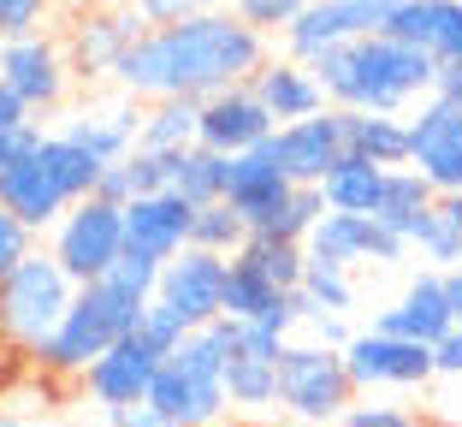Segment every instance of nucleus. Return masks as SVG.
Here are the masks:
<instances>
[{"instance_id": "obj_1", "label": "nucleus", "mask_w": 462, "mask_h": 427, "mask_svg": "<svg viewBox=\"0 0 462 427\" xmlns=\"http://www.w3.org/2000/svg\"><path fill=\"white\" fill-rule=\"evenodd\" d=\"M267 66V36L244 18L219 13V6H202V13L178 18V24H154L125 48L119 83L131 101H161V96H214V89H231V83H249Z\"/></svg>"}, {"instance_id": "obj_2", "label": "nucleus", "mask_w": 462, "mask_h": 427, "mask_svg": "<svg viewBox=\"0 0 462 427\" xmlns=\"http://www.w3.org/2000/svg\"><path fill=\"white\" fill-rule=\"evenodd\" d=\"M433 71L439 60L415 42L374 30V36H350L344 48L314 60V78L327 89L332 107L344 113H403L415 101L433 96Z\"/></svg>"}, {"instance_id": "obj_3", "label": "nucleus", "mask_w": 462, "mask_h": 427, "mask_svg": "<svg viewBox=\"0 0 462 427\" xmlns=\"http://www.w3.org/2000/svg\"><path fill=\"white\" fill-rule=\"evenodd\" d=\"M149 404L161 415L184 427H219L226 422V327L208 320V327H190L154 368Z\"/></svg>"}, {"instance_id": "obj_4", "label": "nucleus", "mask_w": 462, "mask_h": 427, "mask_svg": "<svg viewBox=\"0 0 462 427\" xmlns=\"http://www.w3.org/2000/svg\"><path fill=\"white\" fill-rule=\"evenodd\" d=\"M143 309H149V303H136V297L113 291L107 279L78 285V291H71V309L60 315V327L48 332V345H42L30 362H36L48 380H78V374L89 368L101 350H113L125 332L136 327V315H143Z\"/></svg>"}, {"instance_id": "obj_5", "label": "nucleus", "mask_w": 462, "mask_h": 427, "mask_svg": "<svg viewBox=\"0 0 462 427\" xmlns=\"http://www.w3.org/2000/svg\"><path fill=\"white\" fill-rule=\"evenodd\" d=\"M71 279L66 267L48 255V249H30L13 274L0 279V345L18 350V357H36L48 345V332L60 327V315L71 309Z\"/></svg>"}, {"instance_id": "obj_6", "label": "nucleus", "mask_w": 462, "mask_h": 427, "mask_svg": "<svg viewBox=\"0 0 462 427\" xmlns=\"http://www.w3.org/2000/svg\"><path fill=\"white\" fill-rule=\"evenodd\" d=\"M273 368H279V410L297 415V422L332 427L356 404V386H350V374H344V350L338 345L285 339V350H279Z\"/></svg>"}, {"instance_id": "obj_7", "label": "nucleus", "mask_w": 462, "mask_h": 427, "mask_svg": "<svg viewBox=\"0 0 462 427\" xmlns=\"http://www.w3.org/2000/svg\"><path fill=\"white\" fill-rule=\"evenodd\" d=\"M48 255L66 267L71 285H96V279L125 255V208L101 202V196L71 202L54 220V232H48Z\"/></svg>"}, {"instance_id": "obj_8", "label": "nucleus", "mask_w": 462, "mask_h": 427, "mask_svg": "<svg viewBox=\"0 0 462 427\" xmlns=\"http://www.w3.org/2000/svg\"><path fill=\"white\" fill-rule=\"evenodd\" d=\"M0 89L18 101V107L36 119V113H54L71 89V66H66V48H60L48 30L36 36H13L0 48Z\"/></svg>"}, {"instance_id": "obj_9", "label": "nucleus", "mask_w": 462, "mask_h": 427, "mask_svg": "<svg viewBox=\"0 0 462 427\" xmlns=\"http://www.w3.org/2000/svg\"><path fill=\"white\" fill-rule=\"evenodd\" d=\"M344 374H350L356 392H385V386H427L439 374V362H433V345H415V339L367 327V332H350Z\"/></svg>"}, {"instance_id": "obj_10", "label": "nucleus", "mask_w": 462, "mask_h": 427, "mask_svg": "<svg viewBox=\"0 0 462 427\" xmlns=\"http://www.w3.org/2000/svg\"><path fill=\"white\" fill-rule=\"evenodd\" d=\"M143 30H149V24L136 18L131 0H113V6H96V13H78L66 24V36H60L71 78H83V83L113 78V71H119V60H125V48H131Z\"/></svg>"}, {"instance_id": "obj_11", "label": "nucleus", "mask_w": 462, "mask_h": 427, "mask_svg": "<svg viewBox=\"0 0 462 427\" xmlns=\"http://www.w3.org/2000/svg\"><path fill=\"white\" fill-rule=\"evenodd\" d=\"M309 262H327V267H392L409 255V237H397L392 226H380L374 214H320L314 232L302 237Z\"/></svg>"}, {"instance_id": "obj_12", "label": "nucleus", "mask_w": 462, "mask_h": 427, "mask_svg": "<svg viewBox=\"0 0 462 427\" xmlns=\"http://www.w3.org/2000/svg\"><path fill=\"white\" fill-rule=\"evenodd\" d=\"M154 368H161V350H154L149 339L131 327L119 345L101 350V357L78 374V386H83V398L96 404L101 415H107V410H131V404H149Z\"/></svg>"}, {"instance_id": "obj_13", "label": "nucleus", "mask_w": 462, "mask_h": 427, "mask_svg": "<svg viewBox=\"0 0 462 427\" xmlns=\"http://www.w3.org/2000/svg\"><path fill=\"white\" fill-rule=\"evenodd\" d=\"M226 267H231V255H214V249L184 244L172 262H161L154 297L172 303L178 315H184V327H208V320L226 315Z\"/></svg>"}, {"instance_id": "obj_14", "label": "nucleus", "mask_w": 462, "mask_h": 427, "mask_svg": "<svg viewBox=\"0 0 462 427\" xmlns=\"http://www.w3.org/2000/svg\"><path fill=\"white\" fill-rule=\"evenodd\" d=\"M409 166L433 184L439 196L462 190V107L427 96L409 113Z\"/></svg>"}, {"instance_id": "obj_15", "label": "nucleus", "mask_w": 462, "mask_h": 427, "mask_svg": "<svg viewBox=\"0 0 462 427\" xmlns=\"http://www.w3.org/2000/svg\"><path fill=\"white\" fill-rule=\"evenodd\" d=\"M297 190L291 184V172L279 166V143H273V131L255 143V149H244V154H231V166H226V202H231V214L249 226V232H261V226L279 214V202Z\"/></svg>"}, {"instance_id": "obj_16", "label": "nucleus", "mask_w": 462, "mask_h": 427, "mask_svg": "<svg viewBox=\"0 0 462 427\" xmlns=\"http://www.w3.org/2000/svg\"><path fill=\"white\" fill-rule=\"evenodd\" d=\"M267 131H279V125H273V113L261 107V96L249 83L214 89V96H202V107H196V143L214 149V154H244V149H255Z\"/></svg>"}, {"instance_id": "obj_17", "label": "nucleus", "mask_w": 462, "mask_h": 427, "mask_svg": "<svg viewBox=\"0 0 462 427\" xmlns=\"http://www.w3.org/2000/svg\"><path fill=\"white\" fill-rule=\"evenodd\" d=\"M279 143V166L291 172V184H320L332 166L344 161V107H320L309 119H291L273 131Z\"/></svg>"}, {"instance_id": "obj_18", "label": "nucleus", "mask_w": 462, "mask_h": 427, "mask_svg": "<svg viewBox=\"0 0 462 427\" xmlns=\"http://www.w3.org/2000/svg\"><path fill=\"white\" fill-rule=\"evenodd\" d=\"M190 220H196V208L178 190L131 196L125 202V249L131 255H149V262H172L178 249L190 244Z\"/></svg>"}, {"instance_id": "obj_19", "label": "nucleus", "mask_w": 462, "mask_h": 427, "mask_svg": "<svg viewBox=\"0 0 462 427\" xmlns=\"http://www.w3.org/2000/svg\"><path fill=\"white\" fill-rule=\"evenodd\" d=\"M450 320L457 315H450V303H445V279H439V267H421V274L403 285V297L374 315V327L397 332V339H415V345H439V339L450 332Z\"/></svg>"}, {"instance_id": "obj_20", "label": "nucleus", "mask_w": 462, "mask_h": 427, "mask_svg": "<svg viewBox=\"0 0 462 427\" xmlns=\"http://www.w3.org/2000/svg\"><path fill=\"white\" fill-rule=\"evenodd\" d=\"M0 202L13 208V214H18V220H24L36 237H42V232H54V220L71 208L66 190L48 179V166L36 161V143H30V149L18 154L13 166H0Z\"/></svg>"}, {"instance_id": "obj_21", "label": "nucleus", "mask_w": 462, "mask_h": 427, "mask_svg": "<svg viewBox=\"0 0 462 427\" xmlns=\"http://www.w3.org/2000/svg\"><path fill=\"white\" fill-rule=\"evenodd\" d=\"M249 89H255L261 107L273 113V125H291V119H309V113L332 107L320 78H314V66H302V60H291V54H279V60L267 54V66L249 78Z\"/></svg>"}, {"instance_id": "obj_22", "label": "nucleus", "mask_w": 462, "mask_h": 427, "mask_svg": "<svg viewBox=\"0 0 462 427\" xmlns=\"http://www.w3.org/2000/svg\"><path fill=\"white\" fill-rule=\"evenodd\" d=\"M226 315L231 320H267L273 332H285L291 339V327H297V297L291 291H279V285H267V279L255 274V267H244V262H231L226 267Z\"/></svg>"}, {"instance_id": "obj_23", "label": "nucleus", "mask_w": 462, "mask_h": 427, "mask_svg": "<svg viewBox=\"0 0 462 427\" xmlns=\"http://www.w3.org/2000/svg\"><path fill=\"white\" fill-rule=\"evenodd\" d=\"M136 119H143V107H131V101H101L66 125V137H78L96 161H125L136 149Z\"/></svg>"}, {"instance_id": "obj_24", "label": "nucleus", "mask_w": 462, "mask_h": 427, "mask_svg": "<svg viewBox=\"0 0 462 427\" xmlns=\"http://www.w3.org/2000/svg\"><path fill=\"white\" fill-rule=\"evenodd\" d=\"M344 149L374 166H409V119L403 113H344Z\"/></svg>"}, {"instance_id": "obj_25", "label": "nucleus", "mask_w": 462, "mask_h": 427, "mask_svg": "<svg viewBox=\"0 0 462 427\" xmlns=\"http://www.w3.org/2000/svg\"><path fill=\"white\" fill-rule=\"evenodd\" d=\"M385 172H392V166H374V161H362V154H344L327 179H320V196H327L332 214H374V208H380V190H385Z\"/></svg>"}, {"instance_id": "obj_26", "label": "nucleus", "mask_w": 462, "mask_h": 427, "mask_svg": "<svg viewBox=\"0 0 462 427\" xmlns=\"http://www.w3.org/2000/svg\"><path fill=\"white\" fill-rule=\"evenodd\" d=\"M36 161L48 166V179L66 190V202H83V196H96V179H101V166L96 154L83 149L78 137H66V131H54V137H36Z\"/></svg>"}, {"instance_id": "obj_27", "label": "nucleus", "mask_w": 462, "mask_h": 427, "mask_svg": "<svg viewBox=\"0 0 462 427\" xmlns=\"http://www.w3.org/2000/svg\"><path fill=\"white\" fill-rule=\"evenodd\" d=\"M196 107L202 101L190 96H161L143 107V119H136V149H161V154H178L196 143Z\"/></svg>"}, {"instance_id": "obj_28", "label": "nucleus", "mask_w": 462, "mask_h": 427, "mask_svg": "<svg viewBox=\"0 0 462 427\" xmlns=\"http://www.w3.org/2000/svg\"><path fill=\"white\" fill-rule=\"evenodd\" d=\"M439 202V190L415 172V166H392L385 172V190H380V208H374V220L392 226L397 237H409L415 226H421V214Z\"/></svg>"}, {"instance_id": "obj_29", "label": "nucleus", "mask_w": 462, "mask_h": 427, "mask_svg": "<svg viewBox=\"0 0 462 427\" xmlns=\"http://www.w3.org/2000/svg\"><path fill=\"white\" fill-rule=\"evenodd\" d=\"M231 262L255 267V274L267 279V285H279V291H297L302 285V267H309V249L291 244V237H273V232H249L244 244H237Z\"/></svg>"}, {"instance_id": "obj_30", "label": "nucleus", "mask_w": 462, "mask_h": 427, "mask_svg": "<svg viewBox=\"0 0 462 427\" xmlns=\"http://www.w3.org/2000/svg\"><path fill=\"white\" fill-rule=\"evenodd\" d=\"M226 166H231V154H214V149H202V143H190V149H178L172 190L190 208H208V202L226 196Z\"/></svg>"}, {"instance_id": "obj_31", "label": "nucleus", "mask_w": 462, "mask_h": 427, "mask_svg": "<svg viewBox=\"0 0 462 427\" xmlns=\"http://www.w3.org/2000/svg\"><path fill=\"white\" fill-rule=\"evenodd\" d=\"M297 297V315L314 320V315H344L356 303V285H350V267H327V262H309L302 267V285L291 291Z\"/></svg>"}, {"instance_id": "obj_32", "label": "nucleus", "mask_w": 462, "mask_h": 427, "mask_svg": "<svg viewBox=\"0 0 462 427\" xmlns=\"http://www.w3.org/2000/svg\"><path fill=\"white\" fill-rule=\"evenodd\" d=\"M226 404L231 410H279V368L255 357H226Z\"/></svg>"}, {"instance_id": "obj_33", "label": "nucleus", "mask_w": 462, "mask_h": 427, "mask_svg": "<svg viewBox=\"0 0 462 427\" xmlns=\"http://www.w3.org/2000/svg\"><path fill=\"white\" fill-rule=\"evenodd\" d=\"M409 249H415L427 267H439V274H445V267H462V232H457V220L445 214V202H433L421 214V226L409 232Z\"/></svg>"}, {"instance_id": "obj_34", "label": "nucleus", "mask_w": 462, "mask_h": 427, "mask_svg": "<svg viewBox=\"0 0 462 427\" xmlns=\"http://www.w3.org/2000/svg\"><path fill=\"white\" fill-rule=\"evenodd\" d=\"M457 6L462 0H403V13L392 18V36H403V42H415V48L433 54L439 42H445L450 18H457Z\"/></svg>"}, {"instance_id": "obj_35", "label": "nucleus", "mask_w": 462, "mask_h": 427, "mask_svg": "<svg viewBox=\"0 0 462 427\" xmlns=\"http://www.w3.org/2000/svg\"><path fill=\"white\" fill-rule=\"evenodd\" d=\"M249 237V226L231 214V202L219 196V202L196 208V220H190V244L196 249H214V255H237V244Z\"/></svg>"}, {"instance_id": "obj_36", "label": "nucleus", "mask_w": 462, "mask_h": 427, "mask_svg": "<svg viewBox=\"0 0 462 427\" xmlns=\"http://www.w3.org/2000/svg\"><path fill=\"white\" fill-rule=\"evenodd\" d=\"M327 214V196H320V184H297V190L279 202V214H273L261 232H273V237H291V244H302V237L314 232V220Z\"/></svg>"}, {"instance_id": "obj_37", "label": "nucleus", "mask_w": 462, "mask_h": 427, "mask_svg": "<svg viewBox=\"0 0 462 427\" xmlns=\"http://www.w3.org/2000/svg\"><path fill=\"white\" fill-rule=\"evenodd\" d=\"M119 166H125V179H131V196H154V190H172V166H178V154L131 149Z\"/></svg>"}, {"instance_id": "obj_38", "label": "nucleus", "mask_w": 462, "mask_h": 427, "mask_svg": "<svg viewBox=\"0 0 462 427\" xmlns=\"http://www.w3.org/2000/svg\"><path fill=\"white\" fill-rule=\"evenodd\" d=\"M36 137H42V125L30 119L24 107H18V101L6 96V89H0V166H13V161H18V154H24Z\"/></svg>"}, {"instance_id": "obj_39", "label": "nucleus", "mask_w": 462, "mask_h": 427, "mask_svg": "<svg viewBox=\"0 0 462 427\" xmlns=\"http://www.w3.org/2000/svg\"><path fill=\"white\" fill-rule=\"evenodd\" d=\"M136 332H143V339H149V345H154V350L166 357V350H172V345H178V339H184L190 327H184V315H178L172 303H161V297H149V309L136 315Z\"/></svg>"}, {"instance_id": "obj_40", "label": "nucleus", "mask_w": 462, "mask_h": 427, "mask_svg": "<svg viewBox=\"0 0 462 427\" xmlns=\"http://www.w3.org/2000/svg\"><path fill=\"white\" fill-rule=\"evenodd\" d=\"M302 6H309V0H231V13L244 18V24H255L261 36H279Z\"/></svg>"}, {"instance_id": "obj_41", "label": "nucleus", "mask_w": 462, "mask_h": 427, "mask_svg": "<svg viewBox=\"0 0 462 427\" xmlns=\"http://www.w3.org/2000/svg\"><path fill=\"white\" fill-rule=\"evenodd\" d=\"M54 13V0H0V42L13 36H36Z\"/></svg>"}, {"instance_id": "obj_42", "label": "nucleus", "mask_w": 462, "mask_h": 427, "mask_svg": "<svg viewBox=\"0 0 462 427\" xmlns=\"http://www.w3.org/2000/svg\"><path fill=\"white\" fill-rule=\"evenodd\" d=\"M30 249H36V232H30V226L18 220V214H13L6 202H0V279L13 274V267L24 262Z\"/></svg>"}, {"instance_id": "obj_43", "label": "nucleus", "mask_w": 462, "mask_h": 427, "mask_svg": "<svg viewBox=\"0 0 462 427\" xmlns=\"http://www.w3.org/2000/svg\"><path fill=\"white\" fill-rule=\"evenodd\" d=\"M338 427H421V422L409 410H397V404H350L338 415Z\"/></svg>"}, {"instance_id": "obj_44", "label": "nucleus", "mask_w": 462, "mask_h": 427, "mask_svg": "<svg viewBox=\"0 0 462 427\" xmlns=\"http://www.w3.org/2000/svg\"><path fill=\"white\" fill-rule=\"evenodd\" d=\"M136 6V18H143V24H178V18H190V13H202L208 0H131Z\"/></svg>"}, {"instance_id": "obj_45", "label": "nucleus", "mask_w": 462, "mask_h": 427, "mask_svg": "<svg viewBox=\"0 0 462 427\" xmlns=\"http://www.w3.org/2000/svg\"><path fill=\"white\" fill-rule=\"evenodd\" d=\"M107 427H184V422L161 415L154 404H131V410H107Z\"/></svg>"}, {"instance_id": "obj_46", "label": "nucleus", "mask_w": 462, "mask_h": 427, "mask_svg": "<svg viewBox=\"0 0 462 427\" xmlns=\"http://www.w3.org/2000/svg\"><path fill=\"white\" fill-rule=\"evenodd\" d=\"M96 196H101V202H131V179H125V166L119 161H107V166H101V179H96Z\"/></svg>"}, {"instance_id": "obj_47", "label": "nucleus", "mask_w": 462, "mask_h": 427, "mask_svg": "<svg viewBox=\"0 0 462 427\" xmlns=\"http://www.w3.org/2000/svg\"><path fill=\"white\" fill-rule=\"evenodd\" d=\"M433 362L439 374H462V320H450V332L433 345Z\"/></svg>"}, {"instance_id": "obj_48", "label": "nucleus", "mask_w": 462, "mask_h": 427, "mask_svg": "<svg viewBox=\"0 0 462 427\" xmlns=\"http://www.w3.org/2000/svg\"><path fill=\"white\" fill-rule=\"evenodd\" d=\"M433 96H439V101H457V107H462V60H439Z\"/></svg>"}, {"instance_id": "obj_49", "label": "nucleus", "mask_w": 462, "mask_h": 427, "mask_svg": "<svg viewBox=\"0 0 462 427\" xmlns=\"http://www.w3.org/2000/svg\"><path fill=\"white\" fill-rule=\"evenodd\" d=\"M314 332H320V345H350V327H344V315H314Z\"/></svg>"}, {"instance_id": "obj_50", "label": "nucleus", "mask_w": 462, "mask_h": 427, "mask_svg": "<svg viewBox=\"0 0 462 427\" xmlns=\"http://www.w3.org/2000/svg\"><path fill=\"white\" fill-rule=\"evenodd\" d=\"M433 60H462V6H457V18H450L445 42H439V48H433Z\"/></svg>"}, {"instance_id": "obj_51", "label": "nucleus", "mask_w": 462, "mask_h": 427, "mask_svg": "<svg viewBox=\"0 0 462 427\" xmlns=\"http://www.w3.org/2000/svg\"><path fill=\"white\" fill-rule=\"evenodd\" d=\"M439 279H445V303H450V315L462 320V267H445Z\"/></svg>"}, {"instance_id": "obj_52", "label": "nucleus", "mask_w": 462, "mask_h": 427, "mask_svg": "<svg viewBox=\"0 0 462 427\" xmlns=\"http://www.w3.org/2000/svg\"><path fill=\"white\" fill-rule=\"evenodd\" d=\"M96 6H113V0H54V13L78 18V13H96Z\"/></svg>"}, {"instance_id": "obj_53", "label": "nucleus", "mask_w": 462, "mask_h": 427, "mask_svg": "<svg viewBox=\"0 0 462 427\" xmlns=\"http://www.w3.org/2000/svg\"><path fill=\"white\" fill-rule=\"evenodd\" d=\"M439 202H445V214H450V220H457V232H462V190H450V196H439Z\"/></svg>"}, {"instance_id": "obj_54", "label": "nucleus", "mask_w": 462, "mask_h": 427, "mask_svg": "<svg viewBox=\"0 0 462 427\" xmlns=\"http://www.w3.org/2000/svg\"><path fill=\"white\" fill-rule=\"evenodd\" d=\"M0 427H24V422H18V415H13V410H0Z\"/></svg>"}, {"instance_id": "obj_55", "label": "nucleus", "mask_w": 462, "mask_h": 427, "mask_svg": "<svg viewBox=\"0 0 462 427\" xmlns=\"http://www.w3.org/2000/svg\"><path fill=\"white\" fill-rule=\"evenodd\" d=\"M24 427H71V422H24Z\"/></svg>"}, {"instance_id": "obj_56", "label": "nucleus", "mask_w": 462, "mask_h": 427, "mask_svg": "<svg viewBox=\"0 0 462 427\" xmlns=\"http://www.w3.org/2000/svg\"><path fill=\"white\" fill-rule=\"evenodd\" d=\"M0 48H6V42H0Z\"/></svg>"}]
</instances>
